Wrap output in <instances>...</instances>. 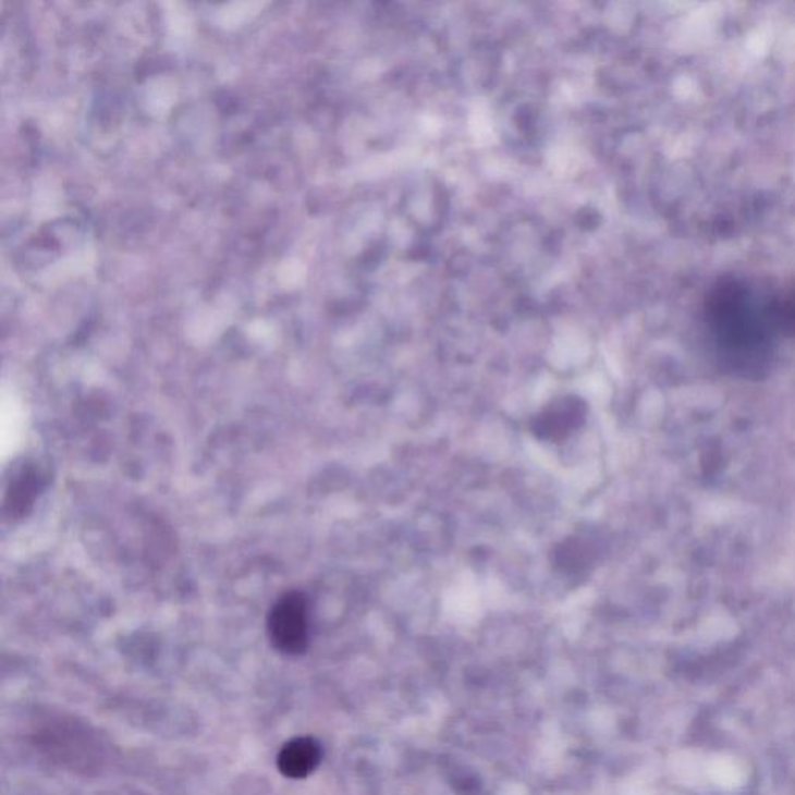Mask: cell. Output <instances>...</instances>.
<instances>
[{"mask_svg": "<svg viewBox=\"0 0 795 795\" xmlns=\"http://www.w3.org/2000/svg\"><path fill=\"white\" fill-rule=\"evenodd\" d=\"M35 743L49 760L74 771H94L103 758L97 736L74 720L57 718L47 721L36 731Z\"/></svg>", "mask_w": 795, "mask_h": 795, "instance_id": "obj_1", "label": "cell"}, {"mask_svg": "<svg viewBox=\"0 0 795 795\" xmlns=\"http://www.w3.org/2000/svg\"><path fill=\"white\" fill-rule=\"evenodd\" d=\"M273 648L286 656L304 655L309 644L308 601L301 592L284 594L268 615Z\"/></svg>", "mask_w": 795, "mask_h": 795, "instance_id": "obj_2", "label": "cell"}, {"mask_svg": "<svg viewBox=\"0 0 795 795\" xmlns=\"http://www.w3.org/2000/svg\"><path fill=\"white\" fill-rule=\"evenodd\" d=\"M587 412L589 407L582 396H558L531 419V432L547 443H563L583 428Z\"/></svg>", "mask_w": 795, "mask_h": 795, "instance_id": "obj_3", "label": "cell"}, {"mask_svg": "<svg viewBox=\"0 0 795 795\" xmlns=\"http://www.w3.org/2000/svg\"><path fill=\"white\" fill-rule=\"evenodd\" d=\"M597 539L575 535L564 539L552 552V563L565 575H585L597 564Z\"/></svg>", "mask_w": 795, "mask_h": 795, "instance_id": "obj_4", "label": "cell"}, {"mask_svg": "<svg viewBox=\"0 0 795 795\" xmlns=\"http://www.w3.org/2000/svg\"><path fill=\"white\" fill-rule=\"evenodd\" d=\"M320 760H322V749L319 743L309 736H302L284 744L277 758V766L288 779L298 780L313 774Z\"/></svg>", "mask_w": 795, "mask_h": 795, "instance_id": "obj_5", "label": "cell"}, {"mask_svg": "<svg viewBox=\"0 0 795 795\" xmlns=\"http://www.w3.org/2000/svg\"><path fill=\"white\" fill-rule=\"evenodd\" d=\"M36 479H39L38 474L28 469L21 474L20 479L14 481L13 488L9 492L11 501H7V506H13L11 514H22L25 512V506L32 505L33 499H35Z\"/></svg>", "mask_w": 795, "mask_h": 795, "instance_id": "obj_6", "label": "cell"}, {"mask_svg": "<svg viewBox=\"0 0 795 795\" xmlns=\"http://www.w3.org/2000/svg\"><path fill=\"white\" fill-rule=\"evenodd\" d=\"M710 775L714 780V783L725 787V790H733L743 785V769L736 761L729 760V758H718L712 765H710Z\"/></svg>", "mask_w": 795, "mask_h": 795, "instance_id": "obj_7", "label": "cell"}]
</instances>
